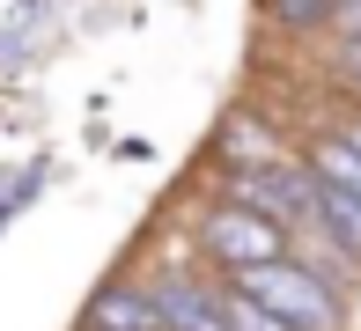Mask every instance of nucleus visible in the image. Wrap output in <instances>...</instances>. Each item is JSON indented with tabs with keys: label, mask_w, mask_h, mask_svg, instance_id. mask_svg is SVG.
Masks as SVG:
<instances>
[{
	"label": "nucleus",
	"mask_w": 361,
	"mask_h": 331,
	"mask_svg": "<svg viewBox=\"0 0 361 331\" xmlns=\"http://www.w3.org/2000/svg\"><path fill=\"white\" fill-rule=\"evenodd\" d=\"M200 243H207V258L214 265H258V258H281L288 251V236H281V221L273 213H258L251 199H236V206H214L200 221Z\"/></svg>",
	"instance_id": "obj_2"
},
{
	"label": "nucleus",
	"mask_w": 361,
	"mask_h": 331,
	"mask_svg": "<svg viewBox=\"0 0 361 331\" xmlns=\"http://www.w3.org/2000/svg\"><path fill=\"white\" fill-rule=\"evenodd\" d=\"M236 287L258 294L266 309H281L295 331H339V294L317 265H295L288 251L281 258H258V265H236Z\"/></svg>",
	"instance_id": "obj_1"
},
{
	"label": "nucleus",
	"mask_w": 361,
	"mask_h": 331,
	"mask_svg": "<svg viewBox=\"0 0 361 331\" xmlns=\"http://www.w3.org/2000/svg\"><path fill=\"white\" fill-rule=\"evenodd\" d=\"M89 331H162L155 294H147V287H104L89 302Z\"/></svg>",
	"instance_id": "obj_5"
},
{
	"label": "nucleus",
	"mask_w": 361,
	"mask_h": 331,
	"mask_svg": "<svg viewBox=\"0 0 361 331\" xmlns=\"http://www.w3.org/2000/svg\"><path fill=\"white\" fill-rule=\"evenodd\" d=\"M310 221H317L324 236H332L339 251H347V258H361V199H347L339 185H324V177H317V199H310Z\"/></svg>",
	"instance_id": "obj_6"
},
{
	"label": "nucleus",
	"mask_w": 361,
	"mask_h": 331,
	"mask_svg": "<svg viewBox=\"0 0 361 331\" xmlns=\"http://www.w3.org/2000/svg\"><path fill=\"white\" fill-rule=\"evenodd\" d=\"M273 15H281V23H324V15H332V0H273Z\"/></svg>",
	"instance_id": "obj_10"
},
{
	"label": "nucleus",
	"mask_w": 361,
	"mask_h": 331,
	"mask_svg": "<svg viewBox=\"0 0 361 331\" xmlns=\"http://www.w3.org/2000/svg\"><path fill=\"white\" fill-rule=\"evenodd\" d=\"M332 23L347 30V37H361V0H339V8H332Z\"/></svg>",
	"instance_id": "obj_11"
},
{
	"label": "nucleus",
	"mask_w": 361,
	"mask_h": 331,
	"mask_svg": "<svg viewBox=\"0 0 361 331\" xmlns=\"http://www.w3.org/2000/svg\"><path fill=\"white\" fill-rule=\"evenodd\" d=\"M310 170H317L324 185H339L347 199H361V147L347 140V132H332V140H317V147H310Z\"/></svg>",
	"instance_id": "obj_7"
},
{
	"label": "nucleus",
	"mask_w": 361,
	"mask_h": 331,
	"mask_svg": "<svg viewBox=\"0 0 361 331\" xmlns=\"http://www.w3.org/2000/svg\"><path fill=\"white\" fill-rule=\"evenodd\" d=\"M147 294H155L162 331H228V324H221V309H214V294L192 287V280H155Z\"/></svg>",
	"instance_id": "obj_4"
},
{
	"label": "nucleus",
	"mask_w": 361,
	"mask_h": 331,
	"mask_svg": "<svg viewBox=\"0 0 361 331\" xmlns=\"http://www.w3.org/2000/svg\"><path fill=\"white\" fill-rule=\"evenodd\" d=\"M214 309H221V324L228 331H295L281 309H266L258 294H243V287H228V294H214Z\"/></svg>",
	"instance_id": "obj_8"
},
{
	"label": "nucleus",
	"mask_w": 361,
	"mask_h": 331,
	"mask_svg": "<svg viewBox=\"0 0 361 331\" xmlns=\"http://www.w3.org/2000/svg\"><path fill=\"white\" fill-rule=\"evenodd\" d=\"M236 199H251L258 213H273V221H310V199H317V170H295V162H251L243 170V185H236Z\"/></svg>",
	"instance_id": "obj_3"
},
{
	"label": "nucleus",
	"mask_w": 361,
	"mask_h": 331,
	"mask_svg": "<svg viewBox=\"0 0 361 331\" xmlns=\"http://www.w3.org/2000/svg\"><path fill=\"white\" fill-rule=\"evenodd\" d=\"M347 140H354V147H361V125H354V132H347Z\"/></svg>",
	"instance_id": "obj_12"
},
{
	"label": "nucleus",
	"mask_w": 361,
	"mask_h": 331,
	"mask_svg": "<svg viewBox=\"0 0 361 331\" xmlns=\"http://www.w3.org/2000/svg\"><path fill=\"white\" fill-rule=\"evenodd\" d=\"M221 140H228V162H266V155H273L266 125H251V118H228V125H221Z\"/></svg>",
	"instance_id": "obj_9"
}]
</instances>
